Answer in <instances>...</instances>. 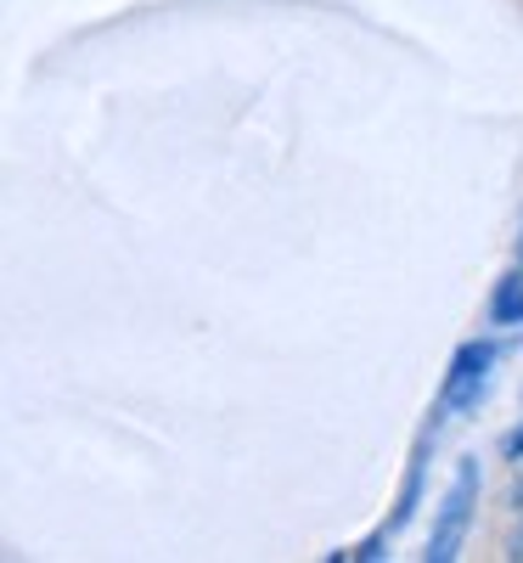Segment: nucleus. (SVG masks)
Listing matches in <instances>:
<instances>
[{"label": "nucleus", "mask_w": 523, "mask_h": 563, "mask_svg": "<svg viewBox=\"0 0 523 563\" xmlns=\"http://www.w3.org/2000/svg\"><path fill=\"white\" fill-rule=\"evenodd\" d=\"M472 485H479V467H472V462H461V467H456V485H450V496H445V512H439L434 547H427V558H434V563H450V558H456V547H461V536H467Z\"/></svg>", "instance_id": "f257e3e1"}, {"label": "nucleus", "mask_w": 523, "mask_h": 563, "mask_svg": "<svg viewBox=\"0 0 523 563\" xmlns=\"http://www.w3.org/2000/svg\"><path fill=\"white\" fill-rule=\"evenodd\" d=\"M485 366H490V350L467 344V350L456 355V372H450V384H445V400H450V406H472V400H479V389H485Z\"/></svg>", "instance_id": "f03ea898"}, {"label": "nucleus", "mask_w": 523, "mask_h": 563, "mask_svg": "<svg viewBox=\"0 0 523 563\" xmlns=\"http://www.w3.org/2000/svg\"><path fill=\"white\" fill-rule=\"evenodd\" d=\"M496 321H523V276H507L496 288Z\"/></svg>", "instance_id": "7ed1b4c3"}]
</instances>
